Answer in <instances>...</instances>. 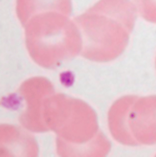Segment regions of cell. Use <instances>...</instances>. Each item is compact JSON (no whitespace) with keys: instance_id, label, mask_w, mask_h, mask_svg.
<instances>
[{"instance_id":"5","label":"cell","mask_w":156,"mask_h":157,"mask_svg":"<svg viewBox=\"0 0 156 157\" xmlns=\"http://www.w3.org/2000/svg\"><path fill=\"white\" fill-rule=\"evenodd\" d=\"M141 16L147 21L156 23V0H136Z\"/></svg>"},{"instance_id":"4","label":"cell","mask_w":156,"mask_h":157,"mask_svg":"<svg viewBox=\"0 0 156 157\" xmlns=\"http://www.w3.org/2000/svg\"><path fill=\"white\" fill-rule=\"evenodd\" d=\"M72 9L71 0H17V14L23 26L37 15L55 12L69 16Z\"/></svg>"},{"instance_id":"6","label":"cell","mask_w":156,"mask_h":157,"mask_svg":"<svg viewBox=\"0 0 156 157\" xmlns=\"http://www.w3.org/2000/svg\"></svg>"},{"instance_id":"2","label":"cell","mask_w":156,"mask_h":157,"mask_svg":"<svg viewBox=\"0 0 156 157\" xmlns=\"http://www.w3.org/2000/svg\"><path fill=\"white\" fill-rule=\"evenodd\" d=\"M29 52L37 63L50 66L74 56L81 50L82 42L76 23L62 13L50 12L32 17L24 26Z\"/></svg>"},{"instance_id":"1","label":"cell","mask_w":156,"mask_h":157,"mask_svg":"<svg viewBox=\"0 0 156 157\" xmlns=\"http://www.w3.org/2000/svg\"><path fill=\"white\" fill-rule=\"evenodd\" d=\"M137 18L130 0H100L75 19L82 52L95 60L96 54L115 58L128 45Z\"/></svg>"},{"instance_id":"3","label":"cell","mask_w":156,"mask_h":157,"mask_svg":"<svg viewBox=\"0 0 156 157\" xmlns=\"http://www.w3.org/2000/svg\"><path fill=\"white\" fill-rule=\"evenodd\" d=\"M111 111V129L126 145L156 144V96H129L118 101Z\"/></svg>"}]
</instances>
